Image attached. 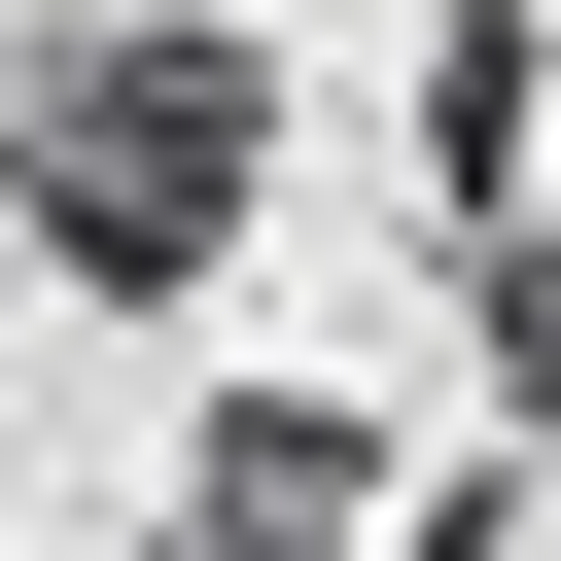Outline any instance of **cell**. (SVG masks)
I'll return each mask as SVG.
<instances>
[{
  "label": "cell",
  "mask_w": 561,
  "mask_h": 561,
  "mask_svg": "<svg viewBox=\"0 0 561 561\" xmlns=\"http://www.w3.org/2000/svg\"><path fill=\"white\" fill-rule=\"evenodd\" d=\"M0 175H35L70 280H210L245 175H280V70H245L210 0H35V35H0Z\"/></svg>",
  "instance_id": "cell-1"
}]
</instances>
